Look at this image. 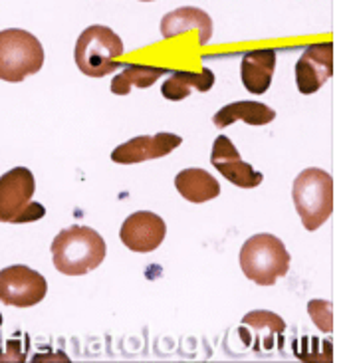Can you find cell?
<instances>
[{"instance_id":"cell-1","label":"cell","mask_w":347,"mask_h":363,"mask_svg":"<svg viewBox=\"0 0 347 363\" xmlns=\"http://www.w3.org/2000/svg\"><path fill=\"white\" fill-rule=\"evenodd\" d=\"M56 270L66 276H84L96 270L106 258V240L89 226L72 225L52 240Z\"/></svg>"},{"instance_id":"cell-2","label":"cell","mask_w":347,"mask_h":363,"mask_svg":"<svg viewBox=\"0 0 347 363\" xmlns=\"http://www.w3.org/2000/svg\"><path fill=\"white\" fill-rule=\"evenodd\" d=\"M290 252L284 242L274 235L260 233L248 238L240 248L238 262L248 280L258 286L276 284L290 270Z\"/></svg>"},{"instance_id":"cell-3","label":"cell","mask_w":347,"mask_h":363,"mask_svg":"<svg viewBox=\"0 0 347 363\" xmlns=\"http://www.w3.org/2000/svg\"><path fill=\"white\" fill-rule=\"evenodd\" d=\"M292 199L304 228L314 233L334 213V179L324 169H304L294 181Z\"/></svg>"},{"instance_id":"cell-4","label":"cell","mask_w":347,"mask_h":363,"mask_svg":"<svg viewBox=\"0 0 347 363\" xmlns=\"http://www.w3.org/2000/svg\"><path fill=\"white\" fill-rule=\"evenodd\" d=\"M123 50V40L113 30L93 24L79 34L74 58L81 74L89 78H103L119 68Z\"/></svg>"},{"instance_id":"cell-5","label":"cell","mask_w":347,"mask_h":363,"mask_svg":"<svg viewBox=\"0 0 347 363\" xmlns=\"http://www.w3.org/2000/svg\"><path fill=\"white\" fill-rule=\"evenodd\" d=\"M44 66V48L26 30L8 28L0 32V79L18 84L34 76Z\"/></svg>"},{"instance_id":"cell-6","label":"cell","mask_w":347,"mask_h":363,"mask_svg":"<svg viewBox=\"0 0 347 363\" xmlns=\"http://www.w3.org/2000/svg\"><path fill=\"white\" fill-rule=\"evenodd\" d=\"M36 181L26 167H14L0 177V223L24 225L46 215V208L32 201Z\"/></svg>"},{"instance_id":"cell-7","label":"cell","mask_w":347,"mask_h":363,"mask_svg":"<svg viewBox=\"0 0 347 363\" xmlns=\"http://www.w3.org/2000/svg\"><path fill=\"white\" fill-rule=\"evenodd\" d=\"M48 294L46 278L24 264L0 270V302L14 308H32Z\"/></svg>"},{"instance_id":"cell-8","label":"cell","mask_w":347,"mask_h":363,"mask_svg":"<svg viewBox=\"0 0 347 363\" xmlns=\"http://www.w3.org/2000/svg\"><path fill=\"white\" fill-rule=\"evenodd\" d=\"M334 74V44H309L296 62V86L300 94L309 96L322 89Z\"/></svg>"},{"instance_id":"cell-9","label":"cell","mask_w":347,"mask_h":363,"mask_svg":"<svg viewBox=\"0 0 347 363\" xmlns=\"http://www.w3.org/2000/svg\"><path fill=\"white\" fill-rule=\"evenodd\" d=\"M165 235H167L165 220L151 211H137L129 215L119 230L121 242L127 246L129 250L141 252V255L157 250L161 242L165 240Z\"/></svg>"},{"instance_id":"cell-10","label":"cell","mask_w":347,"mask_h":363,"mask_svg":"<svg viewBox=\"0 0 347 363\" xmlns=\"http://www.w3.org/2000/svg\"><path fill=\"white\" fill-rule=\"evenodd\" d=\"M210 163L222 177L228 179L232 185L240 186V189H254L264 181V175L260 171L240 159L237 147L232 145V141L227 135H218L215 139Z\"/></svg>"},{"instance_id":"cell-11","label":"cell","mask_w":347,"mask_h":363,"mask_svg":"<svg viewBox=\"0 0 347 363\" xmlns=\"http://www.w3.org/2000/svg\"><path fill=\"white\" fill-rule=\"evenodd\" d=\"M183 143L181 135L175 133H155V135H139L125 141L123 145L113 149L111 161L121 165H135L151 159H159L169 155L173 149Z\"/></svg>"},{"instance_id":"cell-12","label":"cell","mask_w":347,"mask_h":363,"mask_svg":"<svg viewBox=\"0 0 347 363\" xmlns=\"http://www.w3.org/2000/svg\"><path fill=\"white\" fill-rule=\"evenodd\" d=\"M274 69H276V50H250L242 56V64H240L242 86L254 96L266 94L274 78Z\"/></svg>"},{"instance_id":"cell-13","label":"cell","mask_w":347,"mask_h":363,"mask_svg":"<svg viewBox=\"0 0 347 363\" xmlns=\"http://www.w3.org/2000/svg\"><path fill=\"white\" fill-rule=\"evenodd\" d=\"M190 30H198V44L207 46L212 38V18L205 10L195 6H183L161 18V34L165 40L181 36Z\"/></svg>"},{"instance_id":"cell-14","label":"cell","mask_w":347,"mask_h":363,"mask_svg":"<svg viewBox=\"0 0 347 363\" xmlns=\"http://www.w3.org/2000/svg\"><path fill=\"white\" fill-rule=\"evenodd\" d=\"M175 186L181 196L188 203H207L220 195V185L218 181L205 169H183L175 177Z\"/></svg>"},{"instance_id":"cell-15","label":"cell","mask_w":347,"mask_h":363,"mask_svg":"<svg viewBox=\"0 0 347 363\" xmlns=\"http://www.w3.org/2000/svg\"><path fill=\"white\" fill-rule=\"evenodd\" d=\"M274 119H276V111L268 108L266 104L234 101V104H228L222 109H218L212 118V123H215V128L224 129L232 125L234 121H244L248 125H266Z\"/></svg>"},{"instance_id":"cell-16","label":"cell","mask_w":347,"mask_h":363,"mask_svg":"<svg viewBox=\"0 0 347 363\" xmlns=\"http://www.w3.org/2000/svg\"><path fill=\"white\" fill-rule=\"evenodd\" d=\"M215 86V72L205 68L198 74L193 72H173L165 84L161 86V94L163 98L171 99V101H181L190 96L193 89H197L200 94H205Z\"/></svg>"},{"instance_id":"cell-17","label":"cell","mask_w":347,"mask_h":363,"mask_svg":"<svg viewBox=\"0 0 347 363\" xmlns=\"http://www.w3.org/2000/svg\"><path fill=\"white\" fill-rule=\"evenodd\" d=\"M169 69L157 68V66H143V64H127L123 72H119L118 76L111 82V94L115 96H127L129 89L151 88L163 74H167Z\"/></svg>"},{"instance_id":"cell-18","label":"cell","mask_w":347,"mask_h":363,"mask_svg":"<svg viewBox=\"0 0 347 363\" xmlns=\"http://www.w3.org/2000/svg\"><path fill=\"white\" fill-rule=\"evenodd\" d=\"M242 324L252 328L256 332V335L266 332V340L270 347H272V342H274V335H282L284 330H286V322L278 314H272V312H266V310H254V312H250V314L242 318Z\"/></svg>"},{"instance_id":"cell-19","label":"cell","mask_w":347,"mask_h":363,"mask_svg":"<svg viewBox=\"0 0 347 363\" xmlns=\"http://www.w3.org/2000/svg\"><path fill=\"white\" fill-rule=\"evenodd\" d=\"M307 314L309 318L314 320V324L322 330L329 334L334 330V320H331V304L326 302V300H312L307 304Z\"/></svg>"},{"instance_id":"cell-20","label":"cell","mask_w":347,"mask_h":363,"mask_svg":"<svg viewBox=\"0 0 347 363\" xmlns=\"http://www.w3.org/2000/svg\"><path fill=\"white\" fill-rule=\"evenodd\" d=\"M0 328H2V314H0Z\"/></svg>"},{"instance_id":"cell-21","label":"cell","mask_w":347,"mask_h":363,"mask_svg":"<svg viewBox=\"0 0 347 363\" xmlns=\"http://www.w3.org/2000/svg\"><path fill=\"white\" fill-rule=\"evenodd\" d=\"M141 2H151V0H141Z\"/></svg>"}]
</instances>
